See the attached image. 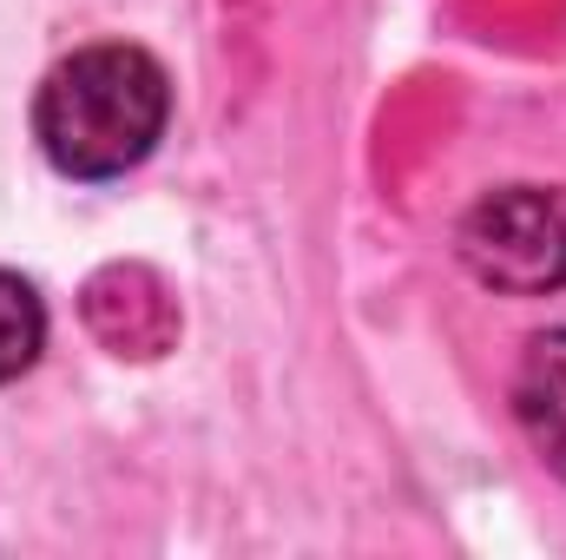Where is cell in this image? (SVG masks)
Instances as JSON below:
<instances>
[{
  "label": "cell",
  "mask_w": 566,
  "mask_h": 560,
  "mask_svg": "<svg viewBox=\"0 0 566 560\" xmlns=\"http://www.w3.org/2000/svg\"><path fill=\"white\" fill-rule=\"evenodd\" d=\"M165 120H171V80L145 46L126 40L66 53L33 93L40 152L53 158V172L86 185L145 165L151 145L165 139Z\"/></svg>",
  "instance_id": "cell-1"
},
{
  "label": "cell",
  "mask_w": 566,
  "mask_h": 560,
  "mask_svg": "<svg viewBox=\"0 0 566 560\" xmlns=\"http://www.w3.org/2000/svg\"><path fill=\"white\" fill-rule=\"evenodd\" d=\"M46 350V303L20 271H0V383L27 376Z\"/></svg>",
  "instance_id": "cell-4"
},
{
  "label": "cell",
  "mask_w": 566,
  "mask_h": 560,
  "mask_svg": "<svg viewBox=\"0 0 566 560\" xmlns=\"http://www.w3.org/2000/svg\"><path fill=\"white\" fill-rule=\"evenodd\" d=\"M514 416L527 428L534 455L566 481V330H547L527 343L514 376Z\"/></svg>",
  "instance_id": "cell-3"
},
{
  "label": "cell",
  "mask_w": 566,
  "mask_h": 560,
  "mask_svg": "<svg viewBox=\"0 0 566 560\" xmlns=\"http://www.w3.org/2000/svg\"><path fill=\"white\" fill-rule=\"evenodd\" d=\"M461 265L488 290L547 297L566 283V205L541 185H507L461 218Z\"/></svg>",
  "instance_id": "cell-2"
}]
</instances>
